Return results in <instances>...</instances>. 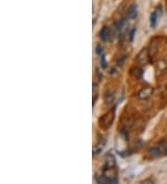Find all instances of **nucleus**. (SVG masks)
Instances as JSON below:
<instances>
[{
    "mask_svg": "<svg viewBox=\"0 0 167 184\" xmlns=\"http://www.w3.org/2000/svg\"><path fill=\"white\" fill-rule=\"evenodd\" d=\"M103 176L107 181V183H118L117 180V168L114 156L108 154L105 159V165L103 167Z\"/></svg>",
    "mask_w": 167,
    "mask_h": 184,
    "instance_id": "obj_1",
    "label": "nucleus"
},
{
    "mask_svg": "<svg viewBox=\"0 0 167 184\" xmlns=\"http://www.w3.org/2000/svg\"><path fill=\"white\" fill-rule=\"evenodd\" d=\"M115 118V108H112L106 113H104L99 120L100 127L102 129H108L111 127Z\"/></svg>",
    "mask_w": 167,
    "mask_h": 184,
    "instance_id": "obj_2",
    "label": "nucleus"
},
{
    "mask_svg": "<svg viewBox=\"0 0 167 184\" xmlns=\"http://www.w3.org/2000/svg\"><path fill=\"white\" fill-rule=\"evenodd\" d=\"M150 61V55L149 53V49L147 48H143L137 55L136 57V62L140 64V65H147Z\"/></svg>",
    "mask_w": 167,
    "mask_h": 184,
    "instance_id": "obj_3",
    "label": "nucleus"
},
{
    "mask_svg": "<svg viewBox=\"0 0 167 184\" xmlns=\"http://www.w3.org/2000/svg\"><path fill=\"white\" fill-rule=\"evenodd\" d=\"M152 94H153V88L151 87H145L137 92V97L141 101H146L149 100Z\"/></svg>",
    "mask_w": 167,
    "mask_h": 184,
    "instance_id": "obj_4",
    "label": "nucleus"
},
{
    "mask_svg": "<svg viewBox=\"0 0 167 184\" xmlns=\"http://www.w3.org/2000/svg\"><path fill=\"white\" fill-rule=\"evenodd\" d=\"M113 102H114V92L111 89H109L104 94V102L106 105L110 106L113 104Z\"/></svg>",
    "mask_w": 167,
    "mask_h": 184,
    "instance_id": "obj_5",
    "label": "nucleus"
},
{
    "mask_svg": "<svg viewBox=\"0 0 167 184\" xmlns=\"http://www.w3.org/2000/svg\"><path fill=\"white\" fill-rule=\"evenodd\" d=\"M100 38L103 41V42H106L109 40L110 38V36H111V29L110 27L108 26H103L101 28V30L100 31Z\"/></svg>",
    "mask_w": 167,
    "mask_h": 184,
    "instance_id": "obj_6",
    "label": "nucleus"
},
{
    "mask_svg": "<svg viewBox=\"0 0 167 184\" xmlns=\"http://www.w3.org/2000/svg\"><path fill=\"white\" fill-rule=\"evenodd\" d=\"M156 39H152V41L150 42V49H149V53L150 55V57L155 56V54L158 51V41H155Z\"/></svg>",
    "mask_w": 167,
    "mask_h": 184,
    "instance_id": "obj_7",
    "label": "nucleus"
},
{
    "mask_svg": "<svg viewBox=\"0 0 167 184\" xmlns=\"http://www.w3.org/2000/svg\"><path fill=\"white\" fill-rule=\"evenodd\" d=\"M127 16L130 19H135L137 16V6L135 4H133L129 7L127 10Z\"/></svg>",
    "mask_w": 167,
    "mask_h": 184,
    "instance_id": "obj_8",
    "label": "nucleus"
},
{
    "mask_svg": "<svg viewBox=\"0 0 167 184\" xmlns=\"http://www.w3.org/2000/svg\"><path fill=\"white\" fill-rule=\"evenodd\" d=\"M157 147L159 148V150H160V152H161V154L162 155H166L167 154V139H164V140H162L159 143H158V145H157Z\"/></svg>",
    "mask_w": 167,
    "mask_h": 184,
    "instance_id": "obj_9",
    "label": "nucleus"
},
{
    "mask_svg": "<svg viewBox=\"0 0 167 184\" xmlns=\"http://www.w3.org/2000/svg\"><path fill=\"white\" fill-rule=\"evenodd\" d=\"M130 74L131 75H133L134 77L137 78V79H140L142 77V74H143V70L140 68V67H132L130 69Z\"/></svg>",
    "mask_w": 167,
    "mask_h": 184,
    "instance_id": "obj_10",
    "label": "nucleus"
},
{
    "mask_svg": "<svg viewBox=\"0 0 167 184\" xmlns=\"http://www.w3.org/2000/svg\"><path fill=\"white\" fill-rule=\"evenodd\" d=\"M104 145H105V140L104 139H101L100 142H99V143L97 145H95L94 148H93V154L96 155V154L100 153V152L103 150Z\"/></svg>",
    "mask_w": 167,
    "mask_h": 184,
    "instance_id": "obj_11",
    "label": "nucleus"
},
{
    "mask_svg": "<svg viewBox=\"0 0 167 184\" xmlns=\"http://www.w3.org/2000/svg\"><path fill=\"white\" fill-rule=\"evenodd\" d=\"M157 20H158V14L154 11L151 13L150 17V26L152 28H154L156 26V23H157Z\"/></svg>",
    "mask_w": 167,
    "mask_h": 184,
    "instance_id": "obj_12",
    "label": "nucleus"
},
{
    "mask_svg": "<svg viewBox=\"0 0 167 184\" xmlns=\"http://www.w3.org/2000/svg\"><path fill=\"white\" fill-rule=\"evenodd\" d=\"M98 96H99V88L97 87L96 84H94L93 85V104H95Z\"/></svg>",
    "mask_w": 167,
    "mask_h": 184,
    "instance_id": "obj_13",
    "label": "nucleus"
},
{
    "mask_svg": "<svg viewBox=\"0 0 167 184\" xmlns=\"http://www.w3.org/2000/svg\"><path fill=\"white\" fill-rule=\"evenodd\" d=\"M100 63H101L102 68H104V69H105V68L107 67V61H106V58H105V56H104V55H102V56H101Z\"/></svg>",
    "mask_w": 167,
    "mask_h": 184,
    "instance_id": "obj_14",
    "label": "nucleus"
},
{
    "mask_svg": "<svg viewBox=\"0 0 167 184\" xmlns=\"http://www.w3.org/2000/svg\"><path fill=\"white\" fill-rule=\"evenodd\" d=\"M135 31H136V29H135V28H133V29L131 30V32H130V41H133L134 37H135Z\"/></svg>",
    "mask_w": 167,
    "mask_h": 184,
    "instance_id": "obj_15",
    "label": "nucleus"
},
{
    "mask_svg": "<svg viewBox=\"0 0 167 184\" xmlns=\"http://www.w3.org/2000/svg\"><path fill=\"white\" fill-rule=\"evenodd\" d=\"M96 52L98 55H101V52H102V48H101V46L100 45H97V47H96Z\"/></svg>",
    "mask_w": 167,
    "mask_h": 184,
    "instance_id": "obj_16",
    "label": "nucleus"
},
{
    "mask_svg": "<svg viewBox=\"0 0 167 184\" xmlns=\"http://www.w3.org/2000/svg\"><path fill=\"white\" fill-rule=\"evenodd\" d=\"M147 182L153 183V181H152V180H150V179H149V180H145V181H143V182H142V183H147Z\"/></svg>",
    "mask_w": 167,
    "mask_h": 184,
    "instance_id": "obj_17",
    "label": "nucleus"
},
{
    "mask_svg": "<svg viewBox=\"0 0 167 184\" xmlns=\"http://www.w3.org/2000/svg\"><path fill=\"white\" fill-rule=\"evenodd\" d=\"M166 89H167V84H166Z\"/></svg>",
    "mask_w": 167,
    "mask_h": 184,
    "instance_id": "obj_18",
    "label": "nucleus"
}]
</instances>
